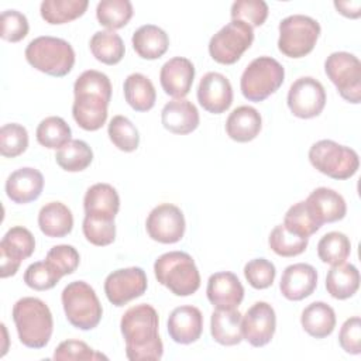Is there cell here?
Wrapping results in <instances>:
<instances>
[{
	"mask_svg": "<svg viewBox=\"0 0 361 361\" xmlns=\"http://www.w3.org/2000/svg\"><path fill=\"white\" fill-rule=\"evenodd\" d=\"M158 329V313L151 305L141 303L126 310L120 320V330L130 361H158L162 358L164 344Z\"/></svg>",
	"mask_w": 361,
	"mask_h": 361,
	"instance_id": "1",
	"label": "cell"
},
{
	"mask_svg": "<svg viewBox=\"0 0 361 361\" xmlns=\"http://www.w3.org/2000/svg\"><path fill=\"white\" fill-rule=\"evenodd\" d=\"M75 100L72 116L86 131H96L107 120V107L111 99V83L107 75L89 69L80 73L73 83Z\"/></svg>",
	"mask_w": 361,
	"mask_h": 361,
	"instance_id": "2",
	"label": "cell"
},
{
	"mask_svg": "<svg viewBox=\"0 0 361 361\" xmlns=\"http://www.w3.org/2000/svg\"><path fill=\"white\" fill-rule=\"evenodd\" d=\"M13 320L20 341L28 348H44L54 331L52 313L45 302L27 296L13 306Z\"/></svg>",
	"mask_w": 361,
	"mask_h": 361,
	"instance_id": "3",
	"label": "cell"
},
{
	"mask_svg": "<svg viewBox=\"0 0 361 361\" xmlns=\"http://www.w3.org/2000/svg\"><path fill=\"white\" fill-rule=\"evenodd\" d=\"M157 281L176 296H190L200 286V274L193 258L183 251H169L154 262Z\"/></svg>",
	"mask_w": 361,
	"mask_h": 361,
	"instance_id": "4",
	"label": "cell"
},
{
	"mask_svg": "<svg viewBox=\"0 0 361 361\" xmlns=\"http://www.w3.org/2000/svg\"><path fill=\"white\" fill-rule=\"evenodd\" d=\"M27 62L37 71L49 76H66L75 65L72 45L56 37L42 35L31 39L25 48Z\"/></svg>",
	"mask_w": 361,
	"mask_h": 361,
	"instance_id": "5",
	"label": "cell"
},
{
	"mask_svg": "<svg viewBox=\"0 0 361 361\" xmlns=\"http://www.w3.org/2000/svg\"><path fill=\"white\" fill-rule=\"evenodd\" d=\"M66 320L79 330L94 329L103 316L102 303L94 289L85 281L68 283L61 295Z\"/></svg>",
	"mask_w": 361,
	"mask_h": 361,
	"instance_id": "6",
	"label": "cell"
},
{
	"mask_svg": "<svg viewBox=\"0 0 361 361\" xmlns=\"http://www.w3.org/2000/svg\"><path fill=\"white\" fill-rule=\"evenodd\" d=\"M285 69L271 56H258L244 69L240 79L243 96L250 102H262L274 94L283 83Z\"/></svg>",
	"mask_w": 361,
	"mask_h": 361,
	"instance_id": "7",
	"label": "cell"
},
{
	"mask_svg": "<svg viewBox=\"0 0 361 361\" xmlns=\"http://www.w3.org/2000/svg\"><path fill=\"white\" fill-rule=\"evenodd\" d=\"M309 161L320 173L333 179H348L355 175L360 166L358 154L333 140H320L309 149Z\"/></svg>",
	"mask_w": 361,
	"mask_h": 361,
	"instance_id": "8",
	"label": "cell"
},
{
	"mask_svg": "<svg viewBox=\"0 0 361 361\" xmlns=\"http://www.w3.org/2000/svg\"><path fill=\"white\" fill-rule=\"evenodd\" d=\"M319 35L317 20L303 14L288 16L279 23L278 49L288 58H302L313 51Z\"/></svg>",
	"mask_w": 361,
	"mask_h": 361,
	"instance_id": "9",
	"label": "cell"
},
{
	"mask_svg": "<svg viewBox=\"0 0 361 361\" xmlns=\"http://www.w3.org/2000/svg\"><path fill=\"white\" fill-rule=\"evenodd\" d=\"M254 41L252 27L240 20H231L209 41L210 56L221 65L235 63Z\"/></svg>",
	"mask_w": 361,
	"mask_h": 361,
	"instance_id": "10",
	"label": "cell"
},
{
	"mask_svg": "<svg viewBox=\"0 0 361 361\" xmlns=\"http://www.w3.org/2000/svg\"><path fill=\"white\" fill-rule=\"evenodd\" d=\"M324 72L340 96L354 104L361 102V62L345 51H337L324 61Z\"/></svg>",
	"mask_w": 361,
	"mask_h": 361,
	"instance_id": "11",
	"label": "cell"
},
{
	"mask_svg": "<svg viewBox=\"0 0 361 361\" xmlns=\"http://www.w3.org/2000/svg\"><path fill=\"white\" fill-rule=\"evenodd\" d=\"M286 103L293 116L299 118H313L317 117L326 106V90L317 79L302 76L290 85Z\"/></svg>",
	"mask_w": 361,
	"mask_h": 361,
	"instance_id": "12",
	"label": "cell"
},
{
	"mask_svg": "<svg viewBox=\"0 0 361 361\" xmlns=\"http://www.w3.org/2000/svg\"><path fill=\"white\" fill-rule=\"evenodd\" d=\"M148 281L142 268L130 267L110 272L104 279V293L107 300L120 307L142 296L147 290Z\"/></svg>",
	"mask_w": 361,
	"mask_h": 361,
	"instance_id": "13",
	"label": "cell"
},
{
	"mask_svg": "<svg viewBox=\"0 0 361 361\" xmlns=\"http://www.w3.org/2000/svg\"><path fill=\"white\" fill-rule=\"evenodd\" d=\"M34 250L35 238L28 228L23 226L8 228L0 241V276L8 278L16 275L20 264L30 258Z\"/></svg>",
	"mask_w": 361,
	"mask_h": 361,
	"instance_id": "14",
	"label": "cell"
},
{
	"mask_svg": "<svg viewBox=\"0 0 361 361\" xmlns=\"http://www.w3.org/2000/svg\"><path fill=\"white\" fill-rule=\"evenodd\" d=\"M148 235L162 244H173L182 240L186 228L182 210L172 203L155 206L145 221Z\"/></svg>",
	"mask_w": 361,
	"mask_h": 361,
	"instance_id": "15",
	"label": "cell"
},
{
	"mask_svg": "<svg viewBox=\"0 0 361 361\" xmlns=\"http://www.w3.org/2000/svg\"><path fill=\"white\" fill-rule=\"evenodd\" d=\"M276 329V314L274 307L267 302H255L241 319L243 340L252 347L267 345Z\"/></svg>",
	"mask_w": 361,
	"mask_h": 361,
	"instance_id": "16",
	"label": "cell"
},
{
	"mask_svg": "<svg viewBox=\"0 0 361 361\" xmlns=\"http://www.w3.org/2000/svg\"><path fill=\"white\" fill-rule=\"evenodd\" d=\"M197 102L209 113H224L233 103L230 80L219 72H207L199 82Z\"/></svg>",
	"mask_w": 361,
	"mask_h": 361,
	"instance_id": "17",
	"label": "cell"
},
{
	"mask_svg": "<svg viewBox=\"0 0 361 361\" xmlns=\"http://www.w3.org/2000/svg\"><path fill=\"white\" fill-rule=\"evenodd\" d=\"M195 66L185 56H173L166 61L159 72V82L164 92L175 99H183L192 89Z\"/></svg>",
	"mask_w": 361,
	"mask_h": 361,
	"instance_id": "18",
	"label": "cell"
},
{
	"mask_svg": "<svg viewBox=\"0 0 361 361\" xmlns=\"http://www.w3.org/2000/svg\"><path fill=\"white\" fill-rule=\"evenodd\" d=\"M206 295L216 309H237L244 299V286L235 274L221 271L210 275Z\"/></svg>",
	"mask_w": 361,
	"mask_h": 361,
	"instance_id": "19",
	"label": "cell"
},
{
	"mask_svg": "<svg viewBox=\"0 0 361 361\" xmlns=\"http://www.w3.org/2000/svg\"><path fill=\"white\" fill-rule=\"evenodd\" d=\"M203 331V314L192 305L175 307L168 317L169 337L178 344H192L197 341Z\"/></svg>",
	"mask_w": 361,
	"mask_h": 361,
	"instance_id": "20",
	"label": "cell"
},
{
	"mask_svg": "<svg viewBox=\"0 0 361 361\" xmlns=\"http://www.w3.org/2000/svg\"><path fill=\"white\" fill-rule=\"evenodd\" d=\"M317 286V272L314 267L298 262L288 265L281 276L279 289L288 300H302L310 296Z\"/></svg>",
	"mask_w": 361,
	"mask_h": 361,
	"instance_id": "21",
	"label": "cell"
},
{
	"mask_svg": "<svg viewBox=\"0 0 361 361\" xmlns=\"http://www.w3.org/2000/svg\"><path fill=\"white\" fill-rule=\"evenodd\" d=\"M4 188L11 202L25 204L37 200L42 193L44 176L38 169L24 166L8 175Z\"/></svg>",
	"mask_w": 361,
	"mask_h": 361,
	"instance_id": "22",
	"label": "cell"
},
{
	"mask_svg": "<svg viewBox=\"0 0 361 361\" xmlns=\"http://www.w3.org/2000/svg\"><path fill=\"white\" fill-rule=\"evenodd\" d=\"M305 202L320 224L338 221L347 213L344 197L330 188H316Z\"/></svg>",
	"mask_w": 361,
	"mask_h": 361,
	"instance_id": "23",
	"label": "cell"
},
{
	"mask_svg": "<svg viewBox=\"0 0 361 361\" xmlns=\"http://www.w3.org/2000/svg\"><path fill=\"white\" fill-rule=\"evenodd\" d=\"M199 121L200 117L196 106L186 99H173L161 111L162 126L173 134H189L197 128Z\"/></svg>",
	"mask_w": 361,
	"mask_h": 361,
	"instance_id": "24",
	"label": "cell"
},
{
	"mask_svg": "<svg viewBox=\"0 0 361 361\" xmlns=\"http://www.w3.org/2000/svg\"><path fill=\"white\" fill-rule=\"evenodd\" d=\"M262 128V118L251 106L235 107L226 120L227 135L237 142H248L257 138Z\"/></svg>",
	"mask_w": 361,
	"mask_h": 361,
	"instance_id": "25",
	"label": "cell"
},
{
	"mask_svg": "<svg viewBox=\"0 0 361 361\" xmlns=\"http://www.w3.org/2000/svg\"><path fill=\"white\" fill-rule=\"evenodd\" d=\"M85 214L114 220L120 209V196L109 183L92 185L83 197Z\"/></svg>",
	"mask_w": 361,
	"mask_h": 361,
	"instance_id": "26",
	"label": "cell"
},
{
	"mask_svg": "<svg viewBox=\"0 0 361 361\" xmlns=\"http://www.w3.org/2000/svg\"><path fill=\"white\" fill-rule=\"evenodd\" d=\"M243 314L237 309H216L210 317V333L221 345H237L243 341Z\"/></svg>",
	"mask_w": 361,
	"mask_h": 361,
	"instance_id": "27",
	"label": "cell"
},
{
	"mask_svg": "<svg viewBox=\"0 0 361 361\" xmlns=\"http://www.w3.org/2000/svg\"><path fill=\"white\" fill-rule=\"evenodd\" d=\"M133 48L142 59H158L169 48L168 34L154 24H145L137 28L131 37Z\"/></svg>",
	"mask_w": 361,
	"mask_h": 361,
	"instance_id": "28",
	"label": "cell"
},
{
	"mask_svg": "<svg viewBox=\"0 0 361 361\" xmlns=\"http://www.w3.org/2000/svg\"><path fill=\"white\" fill-rule=\"evenodd\" d=\"M38 226L47 237L62 238L73 228L72 212L61 202H49L38 213Z\"/></svg>",
	"mask_w": 361,
	"mask_h": 361,
	"instance_id": "29",
	"label": "cell"
},
{
	"mask_svg": "<svg viewBox=\"0 0 361 361\" xmlns=\"http://www.w3.org/2000/svg\"><path fill=\"white\" fill-rule=\"evenodd\" d=\"M300 324L309 336L314 338H324L330 336L336 327L334 309L324 302H313L303 309L300 314Z\"/></svg>",
	"mask_w": 361,
	"mask_h": 361,
	"instance_id": "30",
	"label": "cell"
},
{
	"mask_svg": "<svg viewBox=\"0 0 361 361\" xmlns=\"http://www.w3.org/2000/svg\"><path fill=\"white\" fill-rule=\"evenodd\" d=\"M360 288V272L353 264L331 265L326 276V289L331 298L344 300L357 293Z\"/></svg>",
	"mask_w": 361,
	"mask_h": 361,
	"instance_id": "31",
	"label": "cell"
},
{
	"mask_svg": "<svg viewBox=\"0 0 361 361\" xmlns=\"http://www.w3.org/2000/svg\"><path fill=\"white\" fill-rule=\"evenodd\" d=\"M124 97L131 109L135 111H148L154 107L157 100L155 87L145 75L131 73L126 78L124 85Z\"/></svg>",
	"mask_w": 361,
	"mask_h": 361,
	"instance_id": "32",
	"label": "cell"
},
{
	"mask_svg": "<svg viewBox=\"0 0 361 361\" xmlns=\"http://www.w3.org/2000/svg\"><path fill=\"white\" fill-rule=\"evenodd\" d=\"M89 47L93 56L99 62L106 65L118 63L126 52V47L121 37L110 30L94 32L90 38Z\"/></svg>",
	"mask_w": 361,
	"mask_h": 361,
	"instance_id": "33",
	"label": "cell"
},
{
	"mask_svg": "<svg viewBox=\"0 0 361 361\" xmlns=\"http://www.w3.org/2000/svg\"><path fill=\"white\" fill-rule=\"evenodd\" d=\"M87 6V0H44L39 13L48 24H65L83 16Z\"/></svg>",
	"mask_w": 361,
	"mask_h": 361,
	"instance_id": "34",
	"label": "cell"
},
{
	"mask_svg": "<svg viewBox=\"0 0 361 361\" xmlns=\"http://www.w3.org/2000/svg\"><path fill=\"white\" fill-rule=\"evenodd\" d=\"M56 164L66 172L85 171L93 161V151L82 140H71L55 155Z\"/></svg>",
	"mask_w": 361,
	"mask_h": 361,
	"instance_id": "35",
	"label": "cell"
},
{
	"mask_svg": "<svg viewBox=\"0 0 361 361\" xmlns=\"http://www.w3.org/2000/svg\"><path fill=\"white\" fill-rule=\"evenodd\" d=\"M72 130L69 124L58 116L45 117L37 127V141L49 149H59L71 141Z\"/></svg>",
	"mask_w": 361,
	"mask_h": 361,
	"instance_id": "36",
	"label": "cell"
},
{
	"mask_svg": "<svg viewBox=\"0 0 361 361\" xmlns=\"http://www.w3.org/2000/svg\"><path fill=\"white\" fill-rule=\"evenodd\" d=\"M133 4L128 0H102L96 7L99 24L110 31L127 25L133 17Z\"/></svg>",
	"mask_w": 361,
	"mask_h": 361,
	"instance_id": "37",
	"label": "cell"
},
{
	"mask_svg": "<svg viewBox=\"0 0 361 361\" xmlns=\"http://www.w3.org/2000/svg\"><path fill=\"white\" fill-rule=\"evenodd\" d=\"M351 252L350 238L340 231L326 233L317 243L319 258L329 265L345 262Z\"/></svg>",
	"mask_w": 361,
	"mask_h": 361,
	"instance_id": "38",
	"label": "cell"
},
{
	"mask_svg": "<svg viewBox=\"0 0 361 361\" xmlns=\"http://www.w3.org/2000/svg\"><path fill=\"white\" fill-rule=\"evenodd\" d=\"M309 238L300 237L292 231H289L283 224H278L274 227L268 237L269 248L279 257H296L302 254L307 247Z\"/></svg>",
	"mask_w": 361,
	"mask_h": 361,
	"instance_id": "39",
	"label": "cell"
},
{
	"mask_svg": "<svg viewBox=\"0 0 361 361\" xmlns=\"http://www.w3.org/2000/svg\"><path fill=\"white\" fill-rule=\"evenodd\" d=\"M107 134L114 147L124 152H133L138 148L140 134L137 127L124 116H114L107 127Z\"/></svg>",
	"mask_w": 361,
	"mask_h": 361,
	"instance_id": "40",
	"label": "cell"
},
{
	"mask_svg": "<svg viewBox=\"0 0 361 361\" xmlns=\"http://www.w3.org/2000/svg\"><path fill=\"white\" fill-rule=\"evenodd\" d=\"M282 224L289 231H292L300 237H307V238L322 227V224L313 217V214L309 210L305 200L298 202L288 209Z\"/></svg>",
	"mask_w": 361,
	"mask_h": 361,
	"instance_id": "41",
	"label": "cell"
},
{
	"mask_svg": "<svg viewBox=\"0 0 361 361\" xmlns=\"http://www.w3.org/2000/svg\"><path fill=\"white\" fill-rule=\"evenodd\" d=\"M82 231L86 240L97 247L109 245L116 240V224L110 219L85 214Z\"/></svg>",
	"mask_w": 361,
	"mask_h": 361,
	"instance_id": "42",
	"label": "cell"
},
{
	"mask_svg": "<svg viewBox=\"0 0 361 361\" xmlns=\"http://www.w3.org/2000/svg\"><path fill=\"white\" fill-rule=\"evenodd\" d=\"M28 147L27 128L18 123H8L0 128V154L6 158L21 155Z\"/></svg>",
	"mask_w": 361,
	"mask_h": 361,
	"instance_id": "43",
	"label": "cell"
},
{
	"mask_svg": "<svg viewBox=\"0 0 361 361\" xmlns=\"http://www.w3.org/2000/svg\"><path fill=\"white\" fill-rule=\"evenodd\" d=\"M231 20H240L250 27H259L268 17V4L264 0H237L231 4Z\"/></svg>",
	"mask_w": 361,
	"mask_h": 361,
	"instance_id": "44",
	"label": "cell"
},
{
	"mask_svg": "<svg viewBox=\"0 0 361 361\" xmlns=\"http://www.w3.org/2000/svg\"><path fill=\"white\" fill-rule=\"evenodd\" d=\"M61 275L47 262L38 261L27 267L24 272V282L34 290H48L54 288L59 281Z\"/></svg>",
	"mask_w": 361,
	"mask_h": 361,
	"instance_id": "45",
	"label": "cell"
},
{
	"mask_svg": "<svg viewBox=\"0 0 361 361\" xmlns=\"http://www.w3.org/2000/svg\"><path fill=\"white\" fill-rule=\"evenodd\" d=\"M45 261L61 275H71L79 267V252L73 245L69 244H59L54 245L45 257Z\"/></svg>",
	"mask_w": 361,
	"mask_h": 361,
	"instance_id": "46",
	"label": "cell"
},
{
	"mask_svg": "<svg viewBox=\"0 0 361 361\" xmlns=\"http://www.w3.org/2000/svg\"><path fill=\"white\" fill-rule=\"evenodd\" d=\"M54 360L58 361H96L107 357L80 340H65L54 351Z\"/></svg>",
	"mask_w": 361,
	"mask_h": 361,
	"instance_id": "47",
	"label": "cell"
},
{
	"mask_svg": "<svg viewBox=\"0 0 361 361\" xmlns=\"http://www.w3.org/2000/svg\"><path fill=\"white\" fill-rule=\"evenodd\" d=\"M275 265L265 258H254L244 267V276L254 289H267L275 281Z\"/></svg>",
	"mask_w": 361,
	"mask_h": 361,
	"instance_id": "48",
	"label": "cell"
},
{
	"mask_svg": "<svg viewBox=\"0 0 361 361\" xmlns=\"http://www.w3.org/2000/svg\"><path fill=\"white\" fill-rule=\"evenodd\" d=\"M0 37L8 42H18L28 34L27 17L17 10H6L0 16Z\"/></svg>",
	"mask_w": 361,
	"mask_h": 361,
	"instance_id": "49",
	"label": "cell"
},
{
	"mask_svg": "<svg viewBox=\"0 0 361 361\" xmlns=\"http://www.w3.org/2000/svg\"><path fill=\"white\" fill-rule=\"evenodd\" d=\"M340 347L353 355H358L361 353V319L358 316H353L347 319L338 333Z\"/></svg>",
	"mask_w": 361,
	"mask_h": 361,
	"instance_id": "50",
	"label": "cell"
},
{
	"mask_svg": "<svg viewBox=\"0 0 361 361\" xmlns=\"http://www.w3.org/2000/svg\"><path fill=\"white\" fill-rule=\"evenodd\" d=\"M336 10L348 18H358L361 16V1L350 0V1H334Z\"/></svg>",
	"mask_w": 361,
	"mask_h": 361,
	"instance_id": "51",
	"label": "cell"
}]
</instances>
